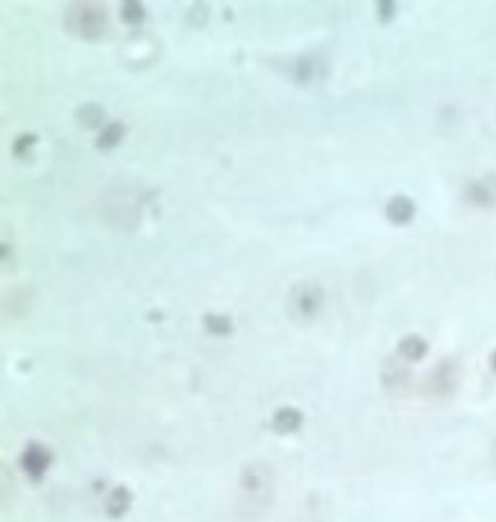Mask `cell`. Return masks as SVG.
<instances>
[{
  "mask_svg": "<svg viewBox=\"0 0 496 522\" xmlns=\"http://www.w3.org/2000/svg\"><path fill=\"white\" fill-rule=\"evenodd\" d=\"M64 25L80 40H101L108 28L106 7L98 3H71L64 14Z\"/></svg>",
  "mask_w": 496,
  "mask_h": 522,
  "instance_id": "cell-1",
  "label": "cell"
},
{
  "mask_svg": "<svg viewBox=\"0 0 496 522\" xmlns=\"http://www.w3.org/2000/svg\"><path fill=\"white\" fill-rule=\"evenodd\" d=\"M321 305H323V291L316 287V284H312V282L297 284V287L293 289L291 308L297 317H302V318L316 317Z\"/></svg>",
  "mask_w": 496,
  "mask_h": 522,
  "instance_id": "cell-2",
  "label": "cell"
},
{
  "mask_svg": "<svg viewBox=\"0 0 496 522\" xmlns=\"http://www.w3.org/2000/svg\"><path fill=\"white\" fill-rule=\"evenodd\" d=\"M385 214L391 225L403 227V225H409V223L414 220V215H416V206H414V202L409 200V197L396 195L387 202Z\"/></svg>",
  "mask_w": 496,
  "mask_h": 522,
  "instance_id": "cell-3",
  "label": "cell"
},
{
  "mask_svg": "<svg viewBox=\"0 0 496 522\" xmlns=\"http://www.w3.org/2000/svg\"><path fill=\"white\" fill-rule=\"evenodd\" d=\"M467 200L481 209H491L496 204V181L494 179H478L472 181L467 188Z\"/></svg>",
  "mask_w": 496,
  "mask_h": 522,
  "instance_id": "cell-4",
  "label": "cell"
},
{
  "mask_svg": "<svg viewBox=\"0 0 496 522\" xmlns=\"http://www.w3.org/2000/svg\"><path fill=\"white\" fill-rule=\"evenodd\" d=\"M21 465H23V470L30 477H42V474L46 472V468L51 465L49 450L40 447V444H30L28 450L23 451V456H21Z\"/></svg>",
  "mask_w": 496,
  "mask_h": 522,
  "instance_id": "cell-5",
  "label": "cell"
},
{
  "mask_svg": "<svg viewBox=\"0 0 496 522\" xmlns=\"http://www.w3.org/2000/svg\"><path fill=\"white\" fill-rule=\"evenodd\" d=\"M302 424V415L295 408H279L273 417V429L277 433H295Z\"/></svg>",
  "mask_w": 496,
  "mask_h": 522,
  "instance_id": "cell-6",
  "label": "cell"
},
{
  "mask_svg": "<svg viewBox=\"0 0 496 522\" xmlns=\"http://www.w3.org/2000/svg\"><path fill=\"white\" fill-rule=\"evenodd\" d=\"M133 502V495L131 490L124 489V486H119V489H115L110 493V498H108V504H106V511L110 517H122L124 513L128 511V507H131Z\"/></svg>",
  "mask_w": 496,
  "mask_h": 522,
  "instance_id": "cell-7",
  "label": "cell"
},
{
  "mask_svg": "<svg viewBox=\"0 0 496 522\" xmlns=\"http://www.w3.org/2000/svg\"><path fill=\"white\" fill-rule=\"evenodd\" d=\"M124 133H126V128H124L122 122H110L108 127H103L101 133H98L97 149H115V147L122 142Z\"/></svg>",
  "mask_w": 496,
  "mask_h": 522,
  "instance_id": "cell-8",
  "label": "cell"
},
{
  "mask_svg": "<svg viewBox=\"0 0 496 522\" xmlns=\"http://www.w3.org/2000/svg\"><path fill=\"white\" fill-rule=\"evenodd\" d=\"M76 118H79L80 127L97 128L103 124V118H106V113H103V108L98 106V103H85V106L79 108Z\"/></svg>",
  "mask_w": 496,
  "mask_h": 522,
  "instance_id": "cell-9",
  "label": "cell"
},
{
  "mask_svg": "<svg viewBox=\"0 0 496 522\" xmlns=\"http://www.w3.org/2000/svg\"><path fill=\"white\" fill-rule=\"evenodd\" d=\"M318 73H321V69H318V60L314 58V55H304V58L297 60L293 79H295L297 83H309V81L316 79Z\"/></svg>",
  "mask_w": 496,
  "mask_h": 522,
  "instance_id": "cell-10",
  "label": "cell"
},
{
  "mask_svg": "<svg viewBox=\"0 0 496 522\" xmlns=\"http://www.w3.org/2000/svg\"><path fill=\"white\" fill-rule=\"evenodd\" d=\"M122 21L128 25H140L145 21V5L137 0H126L122 3Z\"/></svg>",
  "mask_w": 496,
  "mask_h": 522,
  "instance_id": "cell-11",
  "label": "cell"
},
{
  "mask_svg": "<svg viewBox=\"0 0 496 522\" xmlns=\"http://www.w3.org/2000/svg\"><path fill=\"white\" fill-rule=\"evenodd\" d=\"M400 353H403V356H407L409 360H418V357H421L426 353L424 339H421V337H407L403 342V346H400Z\"/></svg>",
  "mask_w": 496,
  "mask_h": 522,
  "instance_id": "cell-12",
  "label": "cell"
},
{
  "mask_svg": "<svg viewBox=\"0 0 496 522\" xmlns=\"http://www.w3.org/2000/svg\"><path fill=\"white\" fill-rule=\"evenodd\" d=\"M34 142H37V136H34V133H21V136L12 142V154L23 158L25 154L30 152V147H33Z\"/></svg>",
  "mask_w": 496,
  "mask_h": 522,
  "instance_id": "cell-13",
  "label": "cell"
},
{
  "mask_svg": "<svg viewBox=\"0 0 496 522\" xmlns=\"http://www.w3.org/2000/svg\"><path fill=\"white\" fill-rule=\"evenodd\" d=\"M206 321V327H209L213 335H229L231 332V318H227V317H206L204 318Z\"/></svg>",
  "mask_w": 496,
  "mask_h": 522,
  "instance_id": "cell-14",
  "label": "cell"
},
{
  "mask_svg": "<svg viewBox=\"0 0 496 522\" xmlns=\"http://www.w3.org/2000/svg\"><path fill=\"white\" fill-rule=\"evenodd\" d=\"M378 16L382 24H389L391 19L396 16V3H378Z\"/></svg>",
  "mask_w": 496,
  "mask_h": 522,
  "instance_id": "cell-15",
  "label": "cell"
},
{
  "mask_svg": "<svg viewBox=\"0 0 496 522\" xmlns=\"http://www.w3.org/2000/svg\"><path fill=\"white\" fill-rule=\"evenodd\" d=\"M206 16H209V10H206L204 3H200V5H195L190 10V21L195 25H200V28L206 24Z\"/></svg>",
  "mask_w": 496,
  "mask_h": 522,
  "instance_id": "cell-16",
  "label": "cell"
},
{
  "mask_svg": "<svg viewBox=\"0 0 496 522\" xmlns=\"http://www.w3.org/2000/svg\"><path fill=\"white\" fill-rule=\"evenodd\" d=\"M494 369H496V356H494Z\"/></svg>",
  "mask_w": 496,
  "mask_h": 522,
  "instance_id": "cell-17",
  "label": "cell"
}]
</instances>
